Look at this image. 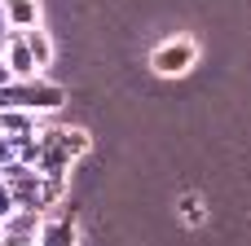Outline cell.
Returning <instances> with one entry per match:
<instances>
[{"label": "cell", "instance_id": "cell-3", "mask_svg": "<svg viewBox=\"0 0 251 246\" xmlns=\"http://www.w3.org/2000/svg\"><path fill=\"white\" fill-rule=\"evenodd\" d=\"M9 53H13V66L26 75V70H31V62H35V57H31V48H26L22 40H13V44H9Z\"/></svg>", "mask_w": 251, "mask_h": 246}, {"label": "cell", "instance_id": "cell-5", "mask_svg": "<svg viewBox=\"0 0 251 246\" xmlns=\"http://www.w3.org/2000/svg\"><path fill=\"white\" fill-rule=\"evenodd\" d=\"M4 207H9V198H4V189H0V211H4Z\"/></svg>", "mask_w": 251, "mask_h": 246}, {"label": "cell", "instance_id": "cell-2", "mask_svg": "<svg viewBox=\"0 0 251 246\" xmlns=\"http://www.w3.org/2000/svg\"><path fill=\"white\" fill-rule=\"evenodd\" d=\"M9 22L31 26V22H35V0H9Z\"/></svg>", "mask_w": 251, "mask_h": 246}, {"label": "cell", "instance_id": "cell-6", "mask_svg": "<svg viewBox=\"0 0 251 246\" xmlns=\"http://www.w3.org/2000/svg\"><path fill=\"white\" fill-rule=\"evenodd\" d=\"M4 75H9V70H4V66H0V79H4Z\"/></svg>", "mask_w": 251, "mask_h": 246}, {"label": "cell", "instance_id": "cell-4", "mask_svg": "<svg viewBox=\"0 0 251 246\" xmlns=\"http://www.w3.org/2000/svg\"><path fill=\"white\" fill-rule=\"evenodd\" d=\"M31 57L35 62H49V40L44 35H31Z\"/></svg>", "mask_w": 251, "mask_h": 246}, {"label": "cell", "instance_id": "cell-1", "mask_svg": "<svg viewBox=\"0 0 251 246\" xmlns=\"http://www.w3.org/2000/svg\"><path fill=\"white\" fill-rule=\"evenodd\" d=\"M194 57H199V48H194V40H185V35H176V40H168V44H159L154 48V70L159 75H185L190 66H194Z\"/></svg>", "mask_w": 251, "mask_h": 246}]
</instances>
